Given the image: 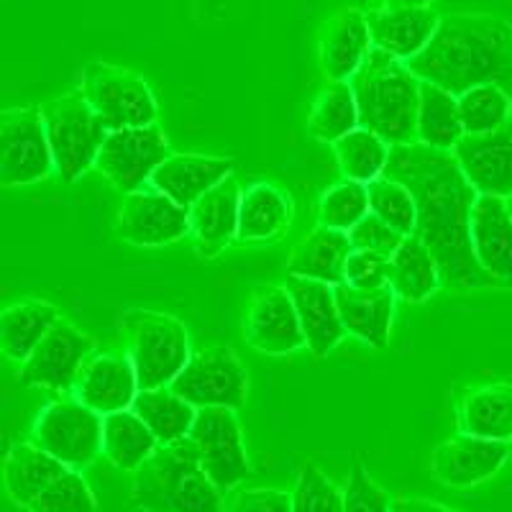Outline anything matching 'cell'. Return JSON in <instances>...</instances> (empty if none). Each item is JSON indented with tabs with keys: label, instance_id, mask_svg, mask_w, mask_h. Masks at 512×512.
I'll list each match as a JSON object with an SVG mask.
<instances>
[{
	"label": "cell",
	"instance_id": "cell-2",
	"mask_svg": "<svg viewBox=\"0 0 512 512\" xmlns=\"http://www.w3.org/2000/svg\"><path fill=\"white\" fill-rule=\"evenodd\" d=\"M408 67L456 98L477 85H500L512 95V24L492 13H448Z\"/></svg>",
	"mask_w": 512,
	"mask_h": 512
},
{
	"label": "cell",
	"instance_id": "cell-12",
	"mask_svg": "<svg viewBox=\"0 0 512 512\" xmlns=\"http://www.w3.org/2000/svg\"><path fill=\"white\" fill-rule=\"evenodd\" d=\"M98 349L90 333L77 328L72 320L59 318L52 331L41 338L29 359L18 369V382L24 387L49 392H72L82 364Z\"/></svg>",
	"mask_w": 512,
	"mask_h": 512
},
{
	"label": "cell",
	"instance_id": "cell-15",
	"mask_svg": "<svg viewBox=\"0 0 512 512\" xmlns=\"http://www.w3.org/2000/svg\"><path fill=\"white\" fill-rule=\"evenodd\" d=\"M116 231L134 246H167L190 233V208L159 190H136L123 195Z\"/></svg>",
	"mask_w": 512,
	"mask_h": 512
},
{
	"label": "cell",
	"instance_id": "cell-40",
	"mask_svg": "<svg viewBox=\"0 0 512 512\" xmlns=\"http://www.w3.org/2000/svg\"><path fill=\"white\" fill-rule=\"evenodd\" d=\"M292 512H344V489L315 461L300 466L292 489Z\"/></svg>",
	"mask_w": 512,
	"mask_h": 512
},
{
	"label": "cell",
	"instance_id": "cell-21",
	"mask_svg": "<svg viewBox=\"0 0 512 512\" xmlns=\"http://www.w3.org/2000/svg\"><path fill=\"white\" fill-rule=\"evenodd\" d=\"M241 192L239 180L231 175L190 208V236L200 259H216L239 239Z\"/></svg>",
	"mask_w": 512,
	"mask_h": 512
},
{
	"label": "cell",
	"instance_id": "cell-11",
	"mask_svg": "<svg viewBox=\"0 0 512 512\" xmlns=\"http://www.w3.org/2000/svg\"><path fill=\"white\" fill-rule=\"evenodd\" d=\"M169 154H172V146L157 123L118 128V131H108L105 136L95 169L126 195V192L144 190L146 185H152L154 172Z\"/></svg>",
	"mask_w": 512,
	"mask_h": 512
},
{
	"label": "cell",
	"instance_id": "cell-49",
	"mask_svg": "<svg viewBox=\"0 0 512 512\" xmlns=\"http://www.w3.org/2000/svg\"><path fill=\"white\" fill-rule=\"evenodd\" d=\"M507 205H510V213H512V198H507Z\"/></svg>",
	"mask_w": 512,
	"mask_h": 512
},
{
	"label": "cell",
	"instance_id": "cell-13",
	"mask_svg": "<svg viewBox=\"0 0 512 512\" xmlns=\"http://www.w3.org/2000/svg\"><path fill=\"white\" fill-rule=\"evenodd\" d=\"M187 438L195 443L205 474L223 495L249 479L251 464L236 410L200 408Z\"/></svg>",
	"mask_w": 512,
	"mask_h": 512
},
{
	"label": "cell",
	"instance_id": "cell-39",
	"mask_svg": "<svg viewBox=\"0 0 512 512\" xmlns=\"http://www.w3.org/2000/svg\"><path fill=\"white\" fill-rule=\"evenodd\" d=\"M369 210L374 216L390 223L402 236H413L415 231V198L400 180L382 175L369 182Z\"/></svg>",
	"mask_w": 512,
	"mask_h": 512
},
{
	"label": "cell",
	"instance_id": "cell-32",
	"mask_svg": "<svg viewBox=\"0 0 512 512\" xmlns=\"http://www.w3.org/2000/svg\"><path fill=\"white\" fill-rule=\"evenodd\" d=\"M390 287L405 303H423L443 287L436 256L415 236H408L390 256Z\"/></svg>",
	"mask_w": 512,
	"mask_h": 512
},
{
	"label": "cell",
	"instance_id": "cell-24",
	"mask_svg": "<svg viewBox=\"0 0 512 512\" xmlns=\"http://www.w3.org/2000/svg\"><path fill=\"white\" fill-rule=\"evenodd\" d=\"M233 159L210 157V154H169L152 177L154 190L164 192L175 203L192 208L205 192L221 185L233 175Z\"/></svg>",
	"mask_w": 512,
	"mask_h": 512
},
{
	"label": "cell",
	"instance_id": "cell-22",
	"mask_svg": "<svg viewBox=\"0 0 512 512\" xmlns=\"http://www.w3.org/2000/svg\"><path fill=\"white\" fill-rule=\"evenodd\" d=\"M367 21L372 47L408 62L428 47L441 16L431 6H379L369 8Z\"/></svg>",
	"mask_w": 512,
	"mask_h": 512
},
{
	"label": "cell",
	"instance_id": "cell-26",
	"mask_svg": "<svg viewBox=\"0 0 512 512\" xmlns=\"http://www.w3.org/2000/svg\"><path fill=\"white\" fill-rule=\"evenodd\" d=\"M351 251H354V244H351L349 233L318 223L295 244L290 259H287V274L310 277V280L328 282L336 287L346 282V262H349Z\"/></svg>",
	"mask_w": 512,
	"mask_h": 512
},
{
	"label": "cell",
	"instance_id": "cell-29",
	"mask_svg": "<svg viewBox=\"0 0 512 512\" xmlns=\"http://www.w3.org/2000/svg\"><path fill=\"white\" fill-rule=\"evenodd\" d=\"M461 433L492 441H512V382H487L472 387L456 410Z\"/></svg>",
	"mask_w": 512,
	"mask_h": 512
},
{
	"label": "cell",
	"instance_id": "cell-33",
	"mask_svg": "<svg viewBox=\"0 0 512 512\" xmlns=\"http://www.w3.org/2000/svg\"><path fill=\"white\" fill-rule=\"evenodd\" d=\"M131 410L152 428L159 443H177L187 438L192 423L198 418V408L182 395H177L172 387L139 390Z\"/></svg>",
	"mask_w": 512,
	"mask_h": 512
},
{
	"label": "cell",
	"instance_id": "cell-14",
	"mask_svg": "<svg viewBox=\"0 0 512 512\" xmlns=\"http://www.w3.org/2000/svg\"><path fill=\"white\" fill-rule=\"evenodd\" d=\"M244 336L259 354L287 356L305 346V333L287 287L256 285L244 310Z\"/></svg>",
	"mask_w": 512,
	"mask_h": 512
},
{
	"label": "cell",
	"instance_id": "cell-37",
	"mask_svg": "<svg viewBox=\"0 0 512 512\" xmlns=\"http://www.w3.org/2000/svg\"><path fill=\"white\" fill-rule=\"evenodd\" d=\"M456 100L464 134H489L512 121V95L500 85H477Z\"/></svg>",
	"mask_w": 512,
	"mask_h": 512
},
{
	"label": "cell",
	"instance_id": "cell-9",
	"mask_svg": "<svg viewBox=\"0 0 512 512\" xmlns=\"http://www.w3.org/2000/svg\"><path fill=\"white\" fill-rule=\"evenodd\" d=\"M54 169L44 113L39 105L11 108L0 116V185L24 187L47 180Z\"/></svg>",
	"mask_w": 512,
	"mask_h": 512
},
{
	"label": "cell",
	"instance_id": "cell-23",
	"mask_svg": "<svg viewBox=\"0 0 512 512\" xmlns=\"http://www.w3.org/2000/svg\"><path fill=\"white\" fill-rule=\"evenodd\" d=\"M472 249L495 287L512 290V213L505 198H477L472 210Z\"/></svg>",
	"mask_w": 512,
	"mask_h": 512
},
{
	"label": "cell",
	"instance_id": "cell-6",
	"mask_svg": "<svg viewBox=\"0 0 512 512\" xmlns=\"http://www.w3.org/2000/svg\"><path fill=\"white\" fill-rule=\"evenodd\" d=\"M54 172L62 185H75L90 167H95L108 128L82 93H67L41 105Z\"/></svg>",
	"mask_w": 512,
	"mask_h": 512
},
{
	"label": "cell",
	"instance_id": "cell-17",
	"mask_svg": "<svg viewBox=\"0 0 512 512\" xmlns=\"http://www.w3.org/2000/svg\"><path fill=\"white\" fill-rule=\"evenodd\" d=\"M139 377L126 351H103L82 364L72 387V397L85 402L100 415L131 410L139 395Z\"/></svg>",
	"mask_w": 512,
	"mask_h": 512
},
{
	"label": "cell",
	"instance_id": "cell-19",
	"mask_svg": "<svg viewBox=\"0 0 512 512\" xmlns=\"http://www.w3.org/2000/svg\"><path fill=\"white\" fill-rule=\"evenodd\" d=\"M287 292L297 308V318L305 333V346L315 359H326L346 336L344 320L338 313L336 287L328 282L310 280V277H295L287 274Z\"/></svg>",
	"mask_w": 512,
	"mask_h": 512
},
{
	"label": "cell",
	"instance_id": "cell-16",
	"mask_svg": "<svg viewBox=\"0 0 512 512\" xmlns=\"http://www.w3.org/2000/svg\"><path fill=\"white\" fill-rule=\"evenodd\" d=\"M510 454L512 448L507 441H492L459 431L433 451L431 472L446 487L472 489L497 477Z\"/></svg>",
	"mask_w": 512,
	"mask_h": 512
},
{
	"label": "cell",
	"instance_id": "cell-42",
	"mask_svg": "<svg viewBox=\"0 0 512 512\" xmlns=\"http://www.w3.org/2000/svg\"><path fill=\"white\" fill-rule=\"evenodd\" d=\"M344 512H392V500L382 484L369 477L359 459L351 464L349 482L344 487Z\"/></svg>",
	"mask_w": 512,
	"mask_h": 512
},
{
	"label": "cell",
	"instance_id": "cell-7",
	"mask_svg": "<svg viewBox=\"0 0 512 512\" xmlns=\"http://www.w3.org/2000/svg\"><path fill=\"white\" fill-rule=\"evenodd\" d=\"M80 93L108 131L134 126H154L159 103L149 82L139 72L111 62H88L82 67Z\"/></svg>",
	"mask_w": 512,
	"mask_h": 512
},
{
	"label": "cell",
	"instance_id": "cell-10",
	"mask_svg": "<svg viewBox=\"0 0 512 512\" xmlns=\"http://www.w3.org/2000/svg\"><path fill=\"white\" fill-rule=\"evenodd\" d=\"M195 408H244L249 395V374L231 346H210L195 351L180 377L169 384Z\"/></svg>",
	"mask_w": 512,
	"mask_h": 512
},
{
	"label": "cell",
	"instance_id": "cell-46",
	"mask_svg": "<svg viewBox=\"0 0 512 512\" xmlns=\"http://www.w3.org/2000/svg\"><path fill=\"white\" fill-rule=\"evenodd\" d=\"M392 512H456L446 507L443 502L428 500V497H395L392 500Z\"/></svg>",
	"mask_w": 512,
	"mask_h": 512
},
{
	"label": "cell",
	"instance_id": "cell-48",
	"mask_svg": "<svg viewBox=\"0 0 512 512\" xmlns=\"http://www.w3.org/2000/svg\"><path fill=\"white\" fill-rule=\"evenodd\" d=\"M351 3H354V6H359V8H367L369 6V0H351Z\"/></svg>",
	"mask_w": 512,
	"mask_h": 512
},
{
	"label": "cell",
	"instance_id": "cell-31",
	"mask_svg": "<svg viewBox=\"0 0 512 512\" xmlns=\"http://www.w3.org/2000/svg\"><path fill=\"white\" fill-rule=\"evenodd\" d=\"M157 448V436L134 410L103 415V456L116 469L134 474Z\"/></svg>",
	"mask_w": 512,
	"mask_h": 512
},
{
	"label": "cell",
	"instance_id": "cell-34",
	"mask_svg": "<svg viewBox=\"0 0 512 512\" xmlns=\"http://www.w3.org/2000/svg\"><path fill=\"white\" fill-rule=\"evenodd\" d=\"M359 105L346 80H328L315 95L308 113V131L323 144H336L341 136L359 128Z\"/></svg>",
	"mask_w": 512,
	"mask_h": 512
},
{
	"label": "cell",
	"instance_id": "cell-38",
	"mask_svg": "<svg viewBox=\"0 0 512 512\" xmlns=\"http://www.w3.org/2000/svg\"><path fill=\"white\" fill-rule=\"evenodd\" d=\"M369 213V187L364 182L341 180L323 190L318 200V223L336 231L349 233Z\"/></svg>",
	"mask_w": 512,
	"mask_h": 512
},
{
	"label": "cell",
	"instance_id": "cell-30",
	"mask_svg": "<svg viewBox=\"0 0 512 512\" xmlns=\"http://www.w3.org/2000/svg\"><path fill=\"white\" fill-rule=\"evenodd\" d=\"M59 318H62V313L57 310V305L47 303V300H36V297H26V300L8 305L0 315L3 354L18 364H24Z\"/></svg>",
	"mask_w": 512,
	"mask_h": 512
},
{
	"label": "cell",
	"instance_id": "cell-45",
	"mask_svg": "<svg viewBox=\"0 0 512 512\" xmlns=\"http://www.w3.org/2000/svg\"><path fill=\"white\" fill-rule=\"evenodd\" d=\"M226 512H292V492L272 487L239 489L226 505Z\"/></svg>",
	"mask_w": 512,
	"mask_h": 512
},
{
	"label": "cell",
	"instance_id": "cell-41",
	"mask_svg": "<svg viewBox=\"0 0 512 512\" xmlns=\"http://www.w3.org/2000/svg\"><path fill=\"white\" fill-rule=\"evenodd\" d=\"M26 512H98V500L80 469H67L26 507Z\"/></svg>",
	"mask_w": 512,
	"mask_h": 512
},
{
	"label": "cell",
	"instance_id": "cell-43",
	"mask_svg": "<svg viewBox=\"0 0 512 512\" xmlns=\"http://www.w3.org/2000/svg\"><path fill=\"white\" fill-rule=\"evenodd\" d=\"M346 285L359 287V290L390 287V256L354 249L346 262Z\"/></svg>",
	"mask_w": 512,
	"mask_h": 512
},
{
	"label": "cell",
	"instance_id": "cell-44",
	"mask_svg": "<svg viewBox=\"0 0 512 512\" xmlns=\"http://www.w3.org/2000/svg\"><path fill=\"white\" fill-rule=\"evenodd\" d=\"M349 239L351 244H354V249L377 251V254L392 256L408 236H402V233L395 231L390 223H384L382 218L369 213L367 218H361V221L351 228Z\"/></svg>",
	"mask_w": 512,
	"mask_h": 512
},
{
	"label": "cell",
	"instance_id": "cell-20",
	"mask_svg": "<svg viewBox=\"0 0 512 512\" xmlns=\"http://www.w3.org/2000/svg\"><path fill=\"white\" fill-rule=\"evenodd\" d=\"M369 52H372V31L364 8H341L320 29L318 62L328 80L349 82Z\"/></svg>",
	"mask_w": 512,
	"mask_h": 512
},
{
	"label": "cell",
	"instance_id": "cell-3",
	"mask_svg": "<svg viewBox=\"0 0 512 512\" xmlns=\"http://www.w3.org/2000/svg\"><path fill=\"white\" fill-rule=\"evenodd\" d=\"M359 105V123L390 146L418 141L420 80L408 62L372 47L349 80Z\"/></svg>",
	"mask_w": 512,
	"mask_h": 512
},
{
	"label": "cell",
	"instance_id": "cell-27",
	"mask_svg": "<svg viewBox=\"0 0 512 512\" xmlns=\"http://www.w3.org/2000/svg\"><path fill=\"white\" fill-rule=\"evenodd\" d=\"M292 226V200L272 182H254L241 192L239 241L241 244H274Z\"/></svg>",
	"mask_w": 512,
	"mask_h": 512
},
{
	"label": "cell",
	"instance_id": "cell-47",
	"mask_svg": "<svg viewBox=\"0 0 512 512\" xmlns=\"http://www.w3.org/2000/svg\"><path fill=\"white\" fill-rule=\"evenodd\" d=\"M433 0H379V6H431Z\"/></svg>",
	"mask_w": 512,
	"mask_h": 512
},
{
	"label": "cell",
	"instance_id": "cell-28",
	"mask_svg": "<svg viewBox=\"0 0 512 512\" xmlns=\"http://www.w3.org/2000/svg\"><path fill=\"white\" fill-rule=\"evenodd\" d=\"M67 469L70 466L54 459L39 443L18 441L8 448L6 461H3V482H6L8 497L26 510Z\"/></svg>",
	"mask_w": 512,
	"mask_h": 512
},
{
	"label": "cell",
	"instance_id": "cell-5",
	"mask_svg": "<svg viewBox=\"0 0 512 512\" xmlns=\"http://www.w3.org/2000/svg\"><path fill=\"white\" fill-rule=\"evenodd\" d=\"M123 344L141 390L169 387L190 361V336L180 318L159 310H128L121 318Z\"/></svg>",
	"mask_w": 512,
	"mask_h": 512
},
{
	"label": "cell",
	"instance_id": "cell-35",
	"mask_svg": "<svg viewBox=\"0 0 512 512\" xmlns=\"http://www.w3.org/2000/svg\"><path fill=\"white\" fill-rule=\"evenodd\" d=\"M464 136V123L459 116V100L448 90L420 82V108H418V141L433 149L454 152Z\"/></svg>",
	"mask_w": 512,
	"mask_h": 512
},
{
	"label": "cell",
	"instance_id": "cell-36",
	"mask_svg": "<svg viewBox=\"0 0 512 512\" xmlns=\"http://www.w3.org/2000/svg\"><path fill=\"white\" fill-rule=\"evenodd\" d=\"M333 152H336L338 167H341L346 180L364 182V185L382 177L387 162H390V144L364 126L341 136L333 144Z\"/></svg>",
	"mask_w": 512,
	"mask_h": 512
},
{
	"label": "cell",
	"instance_id": "cell-4",
	"mask_svg": "<svg viewBox=\"0 0 512 512\" xmlns=\"http://www.w3.org/2000/svg\"><path fill=\"white\" fill-rule=\"evenodd\" d=\"M131 502L144 512H226L223 492L205 474L190 438L159 443L134 472Z\"/></svg>",
	"mask_w": 512,
	"mask_h": 512
},
{
	"label": "cell",
	"instance_id": "cell-8",
	"mask_svg": "<svg viewBox=\"0 0 512 512\" xmlns=\"http://www.w3.org/2000/svg\"><path fill=\"white\" fill-rule=\"evenodd\" d=\"M31 441L70 469H85L103 454V415L77 397H59L36 415Z\"/></svg>",
	"mask_w": 512,
	"mask_h": 512
},
{
	"label": "cell",
	"instance_id": "cell-1",
	"mask_svg": "<svg viewBox=\"0 0 512 512\" xmlns=\"http://www.w3.org/2000/svg\"><path fill=\"white\" fill-rule=\"evenodd\" d=\"M384 175L400 180L413 192V236L436 256L441 285L461 292L495 287L472 249V210L479 192L469 185L454 152L420 141L390 146Z\"/></svg>",
	"mask_w": 512,
	"mask_h": 512
},
{
	"label": "cell",
	"instance_id": "cell-25",
	"mask_svg": "<svg viewBox=\"0 0 512 512\" xmlns=\"http://www.w3.org/2000/svg\"><path fill=\"white\" fill-rule=\"evenodd\" d=\"M395 290L379 287V290H359L346 282L336 285V303L344 328L349 336L359 338L361 344L372 349L390 346L392 318H395Z\"/></svg>",
	"mask_w": 512,
	"mask_h": 512
},
{
	"label": "cell",
	"instance_id": "cell-18",
	"mask_svg": "<svg viewBox=\"0 0 512 512\" xmlns=\"http://www.w3.org/2000/svg\"><path fill=\"white\" fill-rule=\"evenodd\" d=\"M454 157L479 195L512 198V121L489 134H464Z\"/></svg>",
	"mask_w": 512,
	"mask_h": 512
}]
</instances>
